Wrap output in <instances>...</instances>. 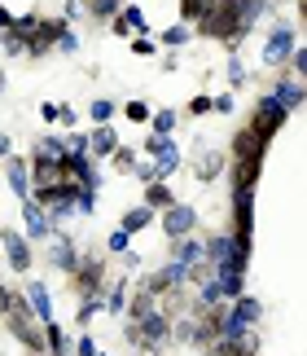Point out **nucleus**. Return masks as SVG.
I'll list each match as a JSON object with an SVG mask.
<instances>
[{
    "label": "nucleus",
    "mask_w": 307,
    "mask_h": 356,
    "mask_svg": "<svg viewBox=\"0 0 307 356\" xmlns=\"http://www.w3.org/2000/svg\"><path fill=\"white\" fill-rule=\"evenodd\" d=\"M58 123H62V128H75V123H79V111H75V106H62V111H58Z\"/></svg>",
    "instance_id": "nucleus-50"
},
{
    "label": "nucleus",
    "mask_w": 307,
    "mask_h": 356,
    "mask_svg": "<svg viewBox=\"0 0 307 356\" xmlns=\"http://www.w3.org/2000/svg\"><path fill=\"white\" fill-rule=\"evenodd\" d=\"M9 26H13V9L0 5V31H9Z\"/></svg>",
    "instance_id": "nucleus-55"
},
{
    "label": "nucleus",
    "mask_w": 307,
    "mask_h": 356,
    "mask_svg": "<svg viewBox=\"0 0 307 356\" xmlns=\"http://www.w3.org/2000/svg\"><path fill=\"white\" fill-rule=\"evenodd\" d=\"M128 286H123V277H119V286H106V295H101V308L110 312V317H123V312H128Z\"/></svg>",
    "instance_id": "nucleus-22"
},
{
    "label": "nucleus",
    "mask_w": 307,
    "mask_h": 356,
    "mask_svg": "<svg viewBox=\"0 0 307 356\" xmlns=\"http://www.w3.org/2000/svg\"><path fill=\"white\" fill-rule=\"evenodd\" d=\"M189 115H211V97H193L189 102Z\"/></svg>",
    "instance_id": "nucleus-52"
},
{
    "label": "nucleus",
    "mask_w": 307,
    "mask_h": 356,
    "mask_svg": "<svg viewBox=\"0 0 307 356\" xmlns=\"http://www.w3.org/2000/svg\"><path fill=\"white\" fill-rule=\"evenodd\" d=\"M285 119H290V111H285V106H281V102L272 97V92H263V97H259V106H255V119H250L246 128L255 132V136H259L263 145H268L272 136H276V132L285 128Z\"/></svg>",
    "instance_id": "nucleus-4"
},
{
    "label": "nucleus",
    "mask_w": 307,
    "mask_h": 356,
    "mask_svg": "<svg viewBox=\"0 0 307 356\" xmlns=\"http://www.w3.org/2000/svg\"><path fill=\"white\" fill-rule=\"evenodd\" d=\"M294 49H299V31H294V22L276 18V22H272V31H268V40H263V66H290Z\"/></svg>",
    "instance_id": "nucleus-3"
},
{
    "label": "nucleus",
    "mask_w": 307,
    "mask_h": 356,
    "mask_svg": "<svg viewBox=\"0 0 307 356\" xmlns=\"http://www.w3.org/2000/svg\"><path fill=\"white\" fill-rule=\"evenodd\" d=\"M290 71H294L303 84H307V44H299V49H294V58H290Z\"/></svg>",
    "instance_id": "nucleus-44"
},
{
    "label": "nucleus",
    "mask_w": 307,
    "mask_h": 356,
    "mask_svg": "<svg viewBox=\"0 0 307 356\" xmlns=\"http://www.w3.org/2000/svg\"><path fill=\"white\" fill-rule=\"evenodd\" d=\"M303 9H307V0H303Z\"/></svg>",
    "instance_id": "nucleus-58"
},
{
    "label": "nucleus",
    "mask_w": 307,
    "mask_h": 356,
    "mask_svg": "<svg viewBox=\"0 0 307 356\" xmlns=\"http://www.w3.org/2000/svg\"><path fill=\"white\" fill-rule=\"evenodd\" d=\"M237 13H242V26H246V31H255V22L272 13V0H237Z\"/></svg>",
    "instance_id": "nucleus-20"
},
{
    "label": "nucleus",
    "mask_w": 307,
    "mask_h": 356,
    "mask_svg": "<svg viewBox=\"0 0 307 356\" xmlns=\"http://www.w3.org/2000/svg\"><path fill=\"white\" fill-rule=\"evenodd\" d=\"M145 207H154V211H167V207H176V194L167 189L163 181H154V185H145Z\"/></svg>",
    "instance_id": "nucleus-25"
},
{
    "label": "nucleus",
    "mask_w": 307,
    "mask_h": 356,
    "mask_svg": "<svg viewBox=\"0 0 307 356\" xmlns=\"http://www.w3.org/2000/svg\"><path fill=\"white\" fill-rule=\"evenodd\" d=\"M202 259H206V238H193V234H189V238H176V242H172V264H180V268L193 273Z\"/></svg>",
    "instance_id": "nucleus-14"
},
{
    "label": "nucleus",
    "mask_w": 307,
    "mask_h": 356,
    "mask_svg": "<svg viewBox=\"0 0 307 356\" xmlns=\"http://www.w3.org/2000/svg\"><path fill=\"white\" fill-rule=\"evenodd\" d=\"M0 53H5V58H26V53H31V40L9 26V31H0Z\"/></svg>",
    "instance_id": "nucleus-28"
},
{
    "label": "nucleus",
    "mask_w": 307,
    "mask_h": 356,
    "mask_svg": "<svg viewBox=\"0 0 307 356\" xmlns=\"http://www.w3.org/2000/svg\"><path fill=\"white\" fill-rule=\"evenodd\" d=\"M154 308H163V304H158V299H154V295H145V291H136V299H132V304H128V317H132V321H141V317H149Z\"/></svg>",
    "instance_id": "nucleus-34"
},
{
    "label": "nucleus",
    "mask_w": 307,
    "mask_h": 356,
    "mask_svg": "<svg viewBox=\"0 0 307 356\" xmlns=\"http://www.w3.org/2000/svg\"><path fill=\"white\" fill-rule=\"evenodd\" d=\"M97 312H101V299H79V312H75V325L83 330V325H88Z\"/></svg>",
    "instance_id": "nucleus-38"
},
{
    "label": "nucleus",
    "mask_w": 307,
    "mask_h": 356,
    "mask_svg": "<svg viewBox=\"0 0 307 356\" xmlns=\"http://www.w3.org/2000/svg\"><path fill=\"white\" fill-rule=\"evenodd\" d=\"M255 154H268V145H263L250 128H242L233 136V145H229V159H255Z\"/></svg>",
    "instance_id": "nucleus-19"
},
{
    "label": "nucleus",
    "mask_w": 307,
    "mask_h": 356,
    "mask_svg": "<svg viewBox=\"0 0 307 356\" xmlns=\"http://www.w3.org/2000/svg\"><path fill=\"white\" fill-rule=\"evenodd\" d=\"M13 299H18V291H9V286L0 282V317H9V312H13Z\"/></svg>",
    "instance_id": "nucleus-48"
},
{
    "label": "nucleus",
    "mask_w": 307,
    "mask_h": 356,
    "mask_svg": "<svg viewBox=\"0 0 307 356\" xmlns=\"http://www.w3.org/2000/svg\"><path fill=\"white\" fill-rule=\"evenodd\" d=\"M79 18H83V5H79V0H66V13H62V22L71 26V22H79Z\"/></svg>",
    "instance_id": "nucleus-49"
},
{
    "label": "nucleus",
    "mask_w": 307,
    "mask_h": 356,
    "mask_svg": "<svg viewBox=\"0 0 307 356\" xmlns=\"http://www.w3.org/2000/svg\"><path fill=\"white\" fill-rule=\"evenodd\" d=\"M115 115H119V106L110 102V97H97V102L88 106V119H92V128H106V123L115 119Z\"/></svg>",
    "instance_id": "nucleus-32"
},
{
    "label": "nucleus",
    "mask_w": 307,
    "mask_h": 356,
    "mask_svg": "<svg viewBox=\"0 0 307 356\" xmlns=\"http://www.w3.org/2000/svg\"><path fill=\"white\" fill-rule=\"evenodd\" d=\"M224 79H229V88H242V84H246V66L237 62V53H233L229 66H224Z\"/></svg>",
    "instance_id": "nucleus-39"
},
{
    "label": "nucleus",
    "mask_w": 307,
    "mask_h": 356,
    "mask_svg": "<svg viewBox=\"0 0 307 356\" xmlns=\"http://www.w3.org/2000/svg\"><path fill=\"white\" fill-rule=\"evenodd\" d=\"M224 304V286H219V277L211 273V277H202L198 286V308H219Z\"/></svg>",
    "instance_id": "nucleus-26"
},
{
    "label": "nucleus",
    "mask_w": 307,
    "mask_h": 356,
    "mask_svg": "<svg viewBox=\"0 0 307 356\" xmlns=\"http://www.w3.org/2000/svg\"><path fill=\"white\" fill-rule=\"evenodd\" d=\"M75 356H97V343H92L88 330H79V339H75Z\"/></svg>",
    "instance_id": "nucleus-47"
},
{
    "label": "nucleus",
    "mask_w": 307,
    "mask_h": 356,
    "mask_svg": "<svg viewBox=\"0 0 307 356\" xmlns=\"http://www.w3.org/2000/svg\"><path fill=\"white\" fill-rule=\"evenodd\" d=\"M13 31H18V35H26V40H31V35L40 31V13H18V18H13Z\"/></svg>",
    "instance_id": "nucleus-37"
},
{
    "label": "nucleus",
    "mask_w": 307,
    "mask_h": 356,
    "mask_svg": "<svg viewBox=\"0 0 307 356\" xmlns=\"http://www.w3.org/2000/svg\"><path fill=\"white\" fill-rule=\"evenodd\" d=\"M211 9H215V0H180V22H185V26H198Z\"/></svg>",
    "instance_id": "nucleus-27"
},
{
    "label": "nucleus",
    "mask_w": 307,
    "mask_h": 356,
    "mask_svg": "<svg viewBox=\"0 0 307 356\" xmlns=\"http://www.w3.org/2000/svg\"><path fill=\"white\" fill-rule=\"evenodd\" d=\"M9 334L13 339H18V343L26 348V352H49V343H44V321H35V312L31 308H26V312H9Z\"/></svg>",
    "instance_id": "nucleus-5"
},
{
    "label": "nucleus",
    "mask_w": 307,
    "mask_h": 356,
    "mask_svg": "<svg viewBox=\"0 0 307 356\" xmlns=\"http://www.w3.org/2000/svg\"><path fill=\"white\" fill-rule=\"evenodd\" d=\"M75 291L79 299H101L106 295V259L101 255H83L75 268Z\"/></svg>",
    "instance_id": "nucleus-7"
},
{
    "label": "nucleus",
    "mask_w": 307,
    "mask_h": 356,
    "mask_svg": "<svg viewBox=\"0 0 307 356\" xmlns=\"http://www.w3.org/2000/svg\"><path fill=\"white\" fill-rule=\"evenodd\" d=\"M158 225H163V234L172 238V242H176V238H189L193 229H198V207H189V202H176V207L163 211Z\"/></svg>",
    "instance_id": "nucleus-9"
},
{
    "label": "nucleus",
    "mask_w": 307,
    "mask_h": 356,
    "mask_svg": "<svg viewBox=\"0 0 307 356\" xmlns=\"http://www.w3.org/2000/svg\"><path fill=\"white\" fill-rule=\"evenodd\" d=\"M149 106L145 102H128V106H123V119H128V123H149Z\"/></svg>",
    "instance_id": "nucleus-40"
},
{
    "label": "nucleus",
    "mask_w": 307,
    "mask_h": 356,
    "mask_svg": "<svg viewBox=\"0 0 307 356\" xmlns=\"http://www.w3.org/2000/svg\"><path fill=\"white\" fill-rule=\"evenodd\" d=\"M189 277H193L189 268H180V264H172V259H167L163 268H154L149 277L141 282V291H145V295H154V299H163V295H172V291H185Z\"/></svg>",
    "instance_id": "nucleus-6"
},
{
    "label": "nucleus",
    "mask_w": 307,
    "mask_h": 356,
    "mask_svg": "<svg viewBox=\"0 0 307 356\" xmlns=\"http://www.w3.org/2000/svg\"><path fill=\"white\" fill-rule=\"evenodd\" d=\"M35 154H40V159H49V163H62V159H66V136H53V132H49L44 141L35 145Z\"/></svg>",
    "instance_id": "nucleus-31"
},
{
    "label": "nucleus",
    "mask_w": 307,
    "mask_h": 356,
    "mask_svg": "<svg viewBox=\"0 0 307 356\" xmlns=\"http://www.w3.org/2000/svg\"><path fill=\"white\" fill-rule=\"evenodd\" d=\"M145 154L154 163V172H158V181H167L172 172H180V145L172 141V136H145Z\"/></svg>",
    "instance_id": "nucleus-8"
},
{
    "label": "nucleus",
    "mask_w": 307,
    "mask_h": 356,
    "mask_svg": "<svg viewBox=\"0 0 307 356\" xmlns=\"http://www.w3.org/2000/svg\"><path fill=\"white\" fill-rule=\"evenodd\" d=\"M22 220H26V225H22V234H26V242H49L53 234H58V225L49 220V211L40 207L35 198H26V202H22Z\"/></svg>",
    "instance_id": "nucleus-10"
},
{
    "label": "nucleus",
    "mask_w": 307,
    "mask_h": 356,
    "mask_svg": "<svg viewBox=\"0 0 307 356\" xmlns=\"http://www.w3.org/2000/svg\"><path fill=\"white\" fill-rule=\"evenodd\" d=\"M44 343H49V356H75L71 339H66V330H62L58 321H49V325H44Z\"/></svg>",
    "instance_id": "nucleus-23"
},
{
    "label": "nucleus",
    "mask_w": 307,
    "mask_h": 356,
    "mask_svg": "<svg viewBox=\"0 0 307 356\" xmlns=\"http://www.w3.org/2000/svg\"><path fill=\"white\" fill-rule=\"evenodd\" d=\"M272 97H276V102H281V106H285V111H290V115H294V111H299V106L307 102V84H303V79H299L294 71H281V75H276V79H272Z\"/></svg>",
    "instance_id": "nucleus-12"
},
{
    "label": "nucleus",
    "mask_w": 307,
    "mask_h": 356,
    "mask_svg": "<svg viewBox=\"0 0 307 356\" xmlns=\"http://www.w3.org/2000/svg\"><path fill=\"white\" fill-rule=\"evenodd\" d=\"M97 356H106V352H97Z\"/></svg>",
    "instance_id": "nucleus-57"
},
{
    "label": "nucleus",
    "mask_w": 307,
    "mask_h": 356,
    "mask_svg": "<svg viewBox=\"0 0 307 356\" xmlns=\"http://www.w3.org/2000/svg\"><path fill=\"white\" fill-rule=\"evenodd\" d=\"M35 356H49V352H35Z\"/></svg>",
    "instance_id": "nucleus-56"
},
{
    "label": "nucleus",
    "mask_w": 307,
    "mask_h": 356,
    "mask_svg": "<svg viewBox=\"0 0 307 356\" xmlns=\"http://www.w3.org/2000/svg\"><path fill=\"white\" fill-rule=\"evenodd\" d=\"M9 154H13V141H9V136H5V132H0V163H5Z\"/></svg>",
    "instance_id": "nucleus-54"
},
{
    "label": "nucleus",
    "mask_w": 307,
    "mask_h": 356,
    "mask_svg": "<svg viewBox=\"0 0 307 356\" xmlns=\"http://www.w3.org/2000/svg\"><path fill=\"white\" fill-rule=\"evenodd\" d=\"M0 242H5V259L13 273H31V242H26L22 229H0Z\"/></svg>",
    "instance_id": "nucleus-11"
},
{
    "label": "nucleus",
    "mask_w": 307,
    "mask_h": 356,
    "mask_svg": "<svg viewBox=\"0 0 307 356\" xmlns=\"http://www.w3.org/2000/svg\"><path fill=\"white\" fill-rule=\"evenodd\" d=\"M128 339H132L136 348H145V352H158L167 339H172V317H167L163 308H154L149 317H141V321L128 325Z\"/></svg>",
    "instance_id": "nucleus-2"
},
{
    "label": "nucleus",
    "mask_w": 307,
    "mask_h": 356,
    "mask_svg": "<svg viewBox=\"0 0 307 356\" xmlns=\"http://www.w3.org/2000/svg\"><path fill=\"white\" fill-rule=\"evenodd\" d=\"M211 273L219 268H233V273H246L250 268V246L237 242V234L229 229V234H211L206 238V259H202Z\"/></svg>",
    "instance_id": "nucleus-1"
},
{
    "label": "nucleus",
    "mask_w": 307,
    "mask_h": 356,
    "mask_svg": "<svg viewBox=\"0 0 307 356\" xmlns=\"http://www.w3.org/2000/svg\"><path fill=\"white\" fill-rule=\"evenodd\" d=\"M5 176H9V189H13V194H18L22 202L26 198H31V159H18V154H9L5 159Z\"/></svg>",
    "instance_id": "nucleus-15"
},
{
    "label": "nucleus",
    "mask_w": 307,
    "mask_h": 356,
    "mask_svg": "<svg viewBox=\"0 0 307 356\" xmlns=\"http://www.w3.org/2000/svg\"><path fill=\"white\" fill-rule=\"evenodd\" d=\"M123 5H128V0H123Z\"/></svg>",
    "instance_id": "nucleus-59"
},
{
    "label": "nucleus",
    "mask_w": 307,
    "mask_h": 356,
    "mask_svg": "<svg viewBox=\"0 0 307 356\" xmlns=\"http://www.w3.org/2000/svg\"><path fill=\"white\" fill-rule=\"evenodd\" d=\"M83 5V13H88V18H97V22H115L119 18V9H123V0H79Z\"/></svg>",
    "instance_id": "nucleus-21"
},
{
    "label": "nucleus",
    "mask_w": 307,
    "mask_h": 356,
    "mask_svg": "<svg viewBox=\"0 0 307 356\" xmlns=\"http://www.w3.org/2000/svg\"><path fill=\"white\" fill-rule=\"evenodd\" d=\"M75 211H79V216H92V211H97V194H92V189H83V185H79V194H75Z\"/></svg>",
    "instance_id": "nucleus-41"
},
{
    "label": "nucleus",
    "mask_w": 307,
    "mask_h": 356,
    "mask_svg": "<svg viewBox=\"0 0 307 356\" xmlns=\"http://www.w3.org/2000/svg\"><path fill=\"white\" fill-rule=\"evenodd\" d=\"M119 18L128 22V31H132V35H149V18H145V9H141V5H132V0H128V5L119 9Z\"/></svg>",
    "instance_id": "nucleus-29"
},
{
    "label": "nucleus",
    "mask_w": 307,
    "mask_h": 356,
    "mask_svg": "<svg viewBox=\"0 0 307 356\" xmlns=\"http://www.w3.org/2000/svg\"><path fill=\"white\" fill-rule=\"evenodd\" d=\"M219 172H224V149H206L202 163H198V176H202V181H215Z\"/></svg>",
    "instance_id": "nucleus-33"
},
{
    "label": "nucleus",
    "mask_w": 307,
    "mask_h": 356,
    "mask_svg": "<svg viewBox=\"0 0 307 356\" xmlns=\"http://www.w3.org/2000/svg\"><path fill=\"white\" fill-rule=\"evenodd\" d=\"M58 111H62L58 102H44V106H40V119H44V123H58Z\"/></svg>",
    "instance_id": "nucleus-53"
},
{
    "label": "nucleus",
    "mask_w": 307,
    "mask_h": 356,
    "mask_svg": "<svg viewBox=\"0 0 307 356\" xmlns=\"http://www.w3.org/2000/svg\"><path fill=\"white\" fill-rule=\"evenodd\" d=\"M211 356H259V334L250 330L242 339H215L211 343Z\"/></svg>",
    "instance_id": "nucleus-16"
},
{
    "label": "nucleus",
    "mask_w": 307,
    "mask_h": 356,
    "mask_svg": "<svg viewBox=\"0 0 307 356\" xmlns=\"http://www.w3.org/2000/svg\"><path fill=\"white\" fill-rule=\"evenodd\" d=\"M136 181H145V185H154V181H158V172H154V163H136Z\"/></svg>",
    "instance_id": "nucleus-51"
},
{
    "label": "nucleus",
    "mask_w": 307,
    "mask_h": 356,
    "mask_svg": "<svg viewBox=\"0 0 307 356\" xmlns=\"http://www.w3.org/2000/svg\"><path fill=\"white\" fill-rule=\"evenodd\" d=\"M158 40H163V44L172 49V53H180V49H189V44H193V26H185V22H172V26H167V31H163Z\"/></svg>",
    "instance_id": "nucleus-24"
},
{
    "label": "nucleus",
    "mask_w": 307,
    "mask_h": 356,
    "mask_svg": "<svg viewBox=\"0 0 307 356\" xmlns=\"http://www.w3.org/2000/svg\"><path fill=\"white\" fill-rule=\"evenodd\" d=\"M176 123H180V115H176V111H158V115H154L149 136H172V132H176Z\"/></svg>",
    "instance_id": "nucleus-35"
},
{
    "label": "nucleus",
    "mask_w": 307,
    "mask_h": 356,
    "mask_svg": "<svg viewBox=\"0 0 307 356\" xmlns=\"http://www.w3.org/2000/svg\"><path fill=\"white\" fill-rule=\"evenodd\" d=\"M233 106H237L233 92H215V97H211V111H215V115H233Z\"/></svg>",
    "instance_id": "nucleus-46"
},
{
    "label": "nucleus",
    "mask_w": 307,
    "mask_h": 356,
    "mask_svg": "<svg viewBox=\"0 0 307 356\" xmlns=\"http://www.w3.org/2000/svg\"><path fill=\"white\" fill-rule=\"evenodd\" d=\"M26 304H31V312H35V321H53V295H49V286L44 282H26Z\"/></svg>",
    "instance_id": "nucleus-17"
},
{
    "label": "nucleus",
    "mask_w": 307,
    "mask_h": 356,
    "mask_svg": "<svg viewBox=\"0 0 307 356\" xmlns=\"http://www.w3.org/2000/svg\"><path fill=\"white\" fill-rule=\"evenodd\" d=\"M132 53H136V58H154V53H158V44H154L149 35H136V40H132Z\"/></svg>",
    "instance_id": "nucleus-45"
},
{
    "label": "nucleus",
    "mask_w": 307,
    "mask_h": 356,
    "mask_svg": "<svg viewBox=\"0 0 307 356\" xmlns=\"http://www.w3.org/2000/svg\"><path fill=\"white\" fill-rule=\"evenodd\" d=\"M154 216H158V211H154V207H145V202H141V207L123 211V225H119V229H128V234H141L145 225H154Z\"/></svg>",
    "instance_id": "nucleus-30"
},
{
    "label": "nucleus",
    "mask_w": 307,
    "mask_h": 356,
    "mask_svg": "<svg viewBox=\"0 0 307 356\" xmlns=\"http://www.w3.org/2000/svg\"><path fill=\"white\" fill-rule=\"evenodd\" d=\"M58 53H79V35L66 22H62V31H58Z\"/></svg>",
    "instance_id": "nucleus-42"
},
{
    "label": "nucleus",
    "mask_w": 307,
    "mask_h": 356,
    "mask_svg": "<svg viewBox=\"0 0 307 356\" xmlns=\"http://www.w3.org/2000/svg\"><path fill=\"white\" fill-rule=\"evenodd\" d=\"M115 168H119V172H136V149L119 145V149H115Z\"/></svg>",
    "instance_id": "nucleus-43"
},
{
    "label": "nucleus",
    "mask_w": 307,
    "mask_h": 356,
    "mask_svg": "<svg viewBox=\"0 0 307 356\" xmlns=\"http://www.w3.org/2000/svg\"><path fill=\"white\" fill-rule=\"evenodd\" d=\"M106 251L110 255H128L132 251V234H128V229H115V234L106 238Z\"/></svg>",
    "instance_id": "nucleus-36"
},
{
    "label": "nucleus",
    "mask_w": 307,
    "mask_h": 356,
    "mask_svg": "<svg viewBox=\"0 0 307 356\" xmlns=\"http://www.w3.org/2000/svg\"><path fill=\"white\" fill-rule=\"evenodd\" d=\"M123 141H119V136H115V128H110V123H106V128H92L88 132V149H92V159H115V149H119Z\"/></svg>",
    "instance_id": "nucleus-18"
},
{
    "label": "nucleus",
    "mask_w": 307,
    "mask_h": 356,
    "mask_svg": "<svg viewBox=\"0 0 307 356\" xmlns=\"http://www.w3.org/2000/svg\"><path fill=\"white\" fill-rule=\"evenodd\" d=\"M79 259H83V255H79V246L66 238V234H53V238H49V264L58 268V273H71V277H75Z\"/></svg>",
    "instance_id": "nucleus-13"
}]
</instances>
